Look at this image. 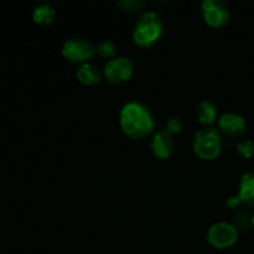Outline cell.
Returning a JSON list of instances; mask_svg holds the SVG:
<instances>
[{
  "label": "cell",
  "instance_id": "6da1fadb",
  "mask_svg": "<svg viewBox=\"0 0 254 254\" xmlns=\"http://www.w3.org/2000/svg\"><path fill=\"white\" fill-rule=\"evenodd\" d=\"M119 123L124 133L131 139H143L150 135L155 122L150 109L145 104L130 101L124 104L119 113Z\"/></svg>",
  "mask_w": 254,
  "mask_h": 254
},
{
  "label": "cell",
  "instance_id": "7a4b0ae2",
  "mask_svg": "<svg viewBox=\"0 0 254 254\" xmlns=\"http://www.w3.org/2000/svg\"><path fill=\"white\" fill-rule=\"evenodd\" d=\"M164 25L154 11H145L140 15L133 30V41L140 47H151L161 39Z\"/></svg>",
  "mask_w": 254,
  "mask_h": 254
},
{
  "label": "cell",
  "instance_id": "3957f363",
  "mask_svg": "<svg viewBox=\"0 0 254 254\" xmlns=\"http://www.w3.org/2000/svg\"><path fill=\"white\" fill-rule=\"evenodd\" d=\"M192 148L196 155L203 160H213L222 149L220 131L212 127H203L193 135Z\"/></svg>",
  "mask_w": 254,
  "mask_h": 254
},
{
  "label": "cell",
  "instance_id": "277c9868",
  "mask_svg": "<svg viewBox=\"0 0 254 254\" xmlns=\"http://www.w3.org/2000/svg\"><path fill=\"white\" fill-rule=\"evenodd\" d=\"M61 52L62 56L68 61L82 64L96 55V45L83 37H72L64 41Z\"/></svg>",
  "mask_w": 254,
  "mask_h": 254
},
{
  "label": "cell",
  "instance_id": "5b68a950",
  "mask_svg": "<svg viewBox=\"0 0 254 254\" xmlns=\"http://www.w3.org/2000/svg\"><path fill=\"white\" fill-rule=\"evenodd\" d=\"M238 230L228 222H217L210 226L206 235V240L212 247L217 250L230 248L237 242Z\"/></svg>",
  "mask_w": 254,
  "mask_h": 254
},
{
  "label": "cell",
  "instance_id": "8992f818",
  "mask_svg": "<svg viewBox=\"0 0 254 254\" xmlns=\"http://www.w3.org/2000/svg\"><path fill=\"white\" fill-rule=\"evenodd\" d=\"M134 73V64L130 59L118 56L109 60L103 68V76L111 84H121L129 81Z\"/></svg>",
  "mask_w": 254,
  "mask_h": 254
},
{
  "label": "cell",
  "instance_id": "52a82bcc",
  "mask_svg": "<svg viewBox=\"0 0 254 254\" xmlns=\"http://www.w3.org/2000/svg\"><path fill=\"white\" fill-rule=\"evenodd\" d=\"M203 20L211 27H222L230 21L231 12L222 0H203L201 4Z\"/></svg>",
  "mask_w": 254,
  "mask_h": 254
},
{
  "label": "cell",
  "instance_id": "ba28073f",
  "mask_svg": "<svg viewBox=\"0 0 254 254\" xmlns=\"http://www.w3.org/2000/svg\"><path fill=\"white\" fill-rule=\"evenodd\" d=\"M218 129L228 136H240L247 130V121L238 113H225L218 118Z\"/></svg>",
  "mask_w": 254,
  "mask_h": 254
},
{
  "label": "cell",
  "instance_id": "9c48e42d",
  "mask_svg": "<svg viewBox=\"0 0 254 254\" xmlns=\"http://www.w3.org/2000/svg\"><path fill=\"white\" fill-rule=\"evenodd\" d=\"M150 149L154 156L158 159H168L175 149V143L171 134L166 130H160L153 136L150 141Z\"/></svg>",
  "mask_w": 254,
  "mask_h": 254
},
{
  "label": "cell",
  "instance_id": "30bf717a",
  "mask_svg": "<svg viewBox=\"0 0 254 254\" xmlns=\"http://www.w3.org/2000/svg\"><path fill=\"white\" fill-rule=\"evenodd\" d=\"M102 76H103V73L99 71L98 67L94 66L93 64H89V62L79 64V67L76 71L77 79L81 83L87 84V86H93V84L99 83Z\"/></svg>",
  "mask_w": 254,
  "mask_h": 254
},
{
  "label": "cell",
  "instance_id": "8fae6325",
  "mask_svg": "<svg viewBox=\"0 0 254 254\" xmlns=\"http://www.w3.org/2000/svg\"><path fill=\"white\" fill-rule=\"evenodd\" d=\"M238 197L242 203L254 207V173H247L241 178L238 185Z\"/></svg>",
  "mask_w": 254,
  "mask_h": 254
},
{
  "label": "cell",
  "instance_id": "7c38bea8",
  "mask_svg": "<svg viewBox=\"0 0 254 254\" xmlns=\"http://www.w3.org/2000/svg\"><path fill=\"white\" fill-rule=\"evenodd\" d=\"M218 116V109L212 102L202 101L196 108V118L200 124L205 127H211L216 122Z\"/></svg>",
  "mask_w": 254,
  "mask_h": 254
},
{
  "label": "cell",
  "instance_id": "4fadbf2b",
  "mask_svg": "<svg viewBox=\"0 0 254 254\" xmlns=\"http://www.w3.org/2000/svg\"><path fill=\"white\" fill-rule=\"evenodd\" d=\"M56 11L54 7L49 4H40L32 11V19L36 24L41 26H49L55 21Z\"/></svg>",
  "mask_w": 254,
  "mask_h": 254
},
{
  "label": "cell",
  "instance_id": "5bb4252c",
  "mask_svg": "<svg viewBox=\"0 0 254 254\" xmlns=\"http://www.w3.org/2000/svg\"><path fill=\"white\" fill-rule=\"evenodd\" d=\"M117 54V46L112 40H102L96 45V55L102 59H114Z\"/></svg>",
  "mask_w": 254,
  "mask_h": 254
},
{
  "label": "cell",
  "instance_id": "9a60e30c",
  "mask_svg": "<svg viewBox=\"0 0 254 254\" xmlns=\"http://www.w3.org/2000/svg\"><path fill=\"white\" fill-rule=\"evenodd\" d=\"M237 153L241 158L250 159L254 154V141L250 140H242L237 144Z\"/></svg>",
  "mask_w": 254,
  "mask_h": 254
},
{
  "label": "cell",
  "instance_id": "2e32d148",
  "mask_svg": "<svg viewBox=\"0 0 254 254\" xmlns=\"http://www.w3.org/2000/svg\"><path fill=\"white\" fill-rule=\"evenodd\" d=\"M181 129H183V122H181L180 118H170L166 123L165 130L171 135L180 133Z\"/></svg>",
  "mask_w": 254,
  "mask_h": 254
},
{
  "label": "cell",
  "instance_id": "e0dca14e",
  "mask_svg": "<svg viewBox=\"0 0 254 254\" xmlns=\"http://www.w3.org/2000/svg\"><path fill=\"white\" fill-rule=\"evenodd\" d=\"M118 5L123 7V10L128 9V11H135V10H139L143 6V2L135 1V0H128V1L118 2Z\"/></svg>",
  "mask_w": 254,
  "mask_h": 254
},
{
  "label": "cell",
  "instance_id": "ac0fdd59",
  "mask_svg": "<svg viewBox=\"0 0 254 254\" xmlns=\"http://www.w3.org/2000/svg\"><path fill=\"white\" fill-rule=\"evenodd\" d=\"M226 203H227V206L230 208H237L238 206L242 203V201L240 200V197H238V195H237V196H232V197H228L227 202Z\"/></svg>",
  "mask_w": 254,
  "mask_h": 254
},
{
  "label": "cell",
  "instance_id": "d6986e66",
  "mask_svg": "<svg viewBox=\"0 0 254 254\" xmlns=\"http://www.w3.org/2000/svg\"><path fill=\"white\" fill-rule=\"evenodd\" d=\"M251 225H252L254 227V215L252 216V217H251Z\"/></svg>",
  "mask_w": 254,
  "mask_h": 254
}]
</instances>
